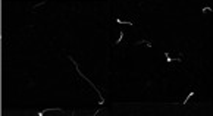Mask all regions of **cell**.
<instances>
[{
  "mask_svg": "<svg viewBox=\"0 0 213 116\" xmlns=\"http://www.w3.org/2000/svg\"><path fill=\"white\" fill-rule=\"evenodd\" d=\"M116 22H118V24H124V25H134V24H132V22H128V21H121L119 18H118V19H116Z\"/></svg>",
  "mask_w": 213,
  "mask_h": 116,
  "instance_id": "3957f363",
  "label": "cell"
},
{
  "mask_svg": "<svg viewBox=\"0 0 213 116\" xmlns=\"http://www.w3.org/2000/svg\"><path fill=\"white\" fill-rule=\"evenodd\" d=\"M201 12H213V7H204L201 9Z\"/></svg>",
  "mask_w": 213,
  "mask_h": 116,
  "instance_id": "8992f818",
  "label": "cell"
},
{
  "mask_svg": "<svg viewBox=\"0 0 213 116\" xmlns=\"http://www.w3.org/2000/svg\"><path fill=\"white\" fill-rule=\"evenodd\" d=\"M47 112H63L62 109H46V110H41L38 113V116H43L44 113H47Z\"/></svg>",
  "mask_w": 213,
  "mask_h": 116,
  "instance_id": "6da1fadb",
  "label": "cell"
},
{
  "mask_svg": "<svg viewBox=\"0 0 213 116\" xmlns=\"http://www.w3.org/2000/svg\"><path fill=\"white\" fill-rule=\"evenodd\" d=\"M137 44H146L147 47H151V43H148V41L143 40V41H137Z\"/></svg>",
  "mask_w": 213,
  "mask_h": 116,
  "instance_id": "277c9868",
  "label": "cell"
},
{
  "mask_svg": "<svg viewBox=\"0 0 213 116\" xmlns=\"http://www.w3.org/2000/svg\"><path fill=\"white\" fill-rule=\"evenodd\" d=\"M122 38H124V31H121V35H119V38H118V41L115 43V44H119L121 41H122Z\"/></svg>",
  "mask_w": 213,
  "mask_h": 116,
  "instance_id": "5b68a950",
  "label": "cell"
},
{
  "mask_svg": "<svg viewBox=\"0 0 213 116\" xmlns=\"http://www.w3.org/2000/svg\"><path fill=\"white\" fill-rule=\"evenodd\" d=\"M193 96H194V91H191V93H190L188 96H187V99H185V100H184V101H182V105H187V103H188V100L191 99Z\"/></svg>",
  "mask_w": 213,
  "mask_h": 116,
  "instance_id": "7a4b0ae2",
  "label": "cell"
}]
</instances>
